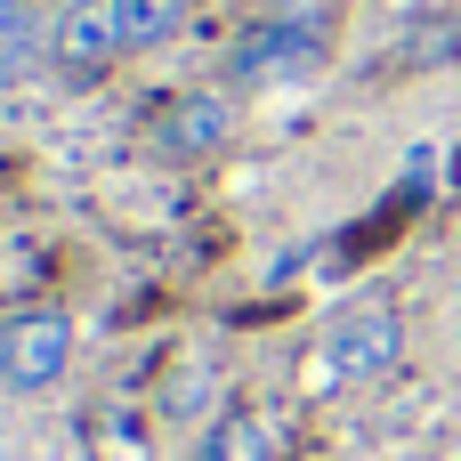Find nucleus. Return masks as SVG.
I'll return each instance as SVG.
<instances>
[{
	"instance_id": "1",
	"label": "nucleus",
	"mask_w": 461,
	"mask_h": 461,
	"mask_svg": "<svg viewBox=\"0 0 461 461\" xmlns=\"http://www.w3.org/2000/svg\"><path fill=\"white\" fill-rule=\"evenodd\" d=\"M186 24V0H73L57 16V57L65 65H113L130 49H154Z\"/></svg>"
},
{
	"instance_id": "2",
	"label": "nucleus",
	"mask_w": 461,
	"mask_h": 461,
	"mask_svg": "<svg viewBox=\"0 0 461 461\" xmlns=\"http://www.w3.org/2000/svg\"><path fill=\"white\" fill-rule=\"evenodd\" d=\"M405 357V316L389 300H357L324 324V373L332 381H381Z\"/></svg>"
},
{
	"instance_id": "3",
	"label": "nucleus",
	"mask_w": 461,
	"mask_h": 461,
	"mask_svg": "<svg viewBox=\"0 0 461 461\" xmlns=\"http://www.w3.org/2000/svg\"><path fill=\"white\" fill-rule=\"evenodd\" d=\"M73 365V324L57 308H24V316H0V389L8 397H41L57 389Z\"/></svg>"
},
{
	"instance_id": "4",
	"label": "nucleus",
	"mask_w": 461,
	"mask_h": 461,
	"mask_svg": "<svg viewBox=\"0 0 461 461\" xmlns=\"http://www.w3.org/2000/svg\"><path fill=\"white\" fill-rule=\"evenodd\" d=\"M308 65H324V24H308V16H267V24H251V32L235 41V57H227V73H235L243 89L300 81Z\"/></svg>"
},
{
	"instance_id": "5",
	"label": "nucleus",
	"mask_w": 461,
	"mask_h": 461,
	"mask_svg": "<svg viewBox=\"0 0 461 461\" xmlns=\"http://www.w3.org/2000/svg\"><path fill=\"white\" fill-rule=\"evenodd\" d=\"M227 138H235V105H227L219 89L170 97V105H162V122H154V146H162V154H178V162H203V154H219Z\"/></svg>"
},
{
	"instance_id": "6",
	"label": "nucleus",
	"mask_w": 461,
	"mask_h": 461,
	"mask_svg": "<svg viewBox=\"0 0 461 461\" xmlns=\"http://www.w3.org/2000/svg\"><path fill=\"white\" fill-rule=\"evenodd\" d=\"M194 461H284V438H276L267 413L235 405V413H219V421L194 438Z\"/></svg>"
},
{
	"instance_id": "7",
	"label": "nucleus",
	"mask_w": 461,
	"mask_h": 461,
	"mask_svg": "<svg viewBox=\"0 0 461 461\" xmlns=\"http://www.w3.org/2000/svg\"><path fill=\"white\" fill-rule=\"evenodd\" d=\"M203 397H211V373H203V365H194V373H186V381H170V397H162V405H170V413H194V405H203Z\"/></svg>"
},
{
	"instance_id": "8",
	"label": "nucleus",
	"mask_w": 461,
	"mask_h": 461,
	"mask_svg": "<svg viewBox=\"0 0 461 461\" xmlns=\"http://www.w3.org/2000/svg\"><path fill=\"white\" fill-rule=\"evenodd\" d=\"M446 461H461V454H446Z\"/></svg>"
}]
</instances>
